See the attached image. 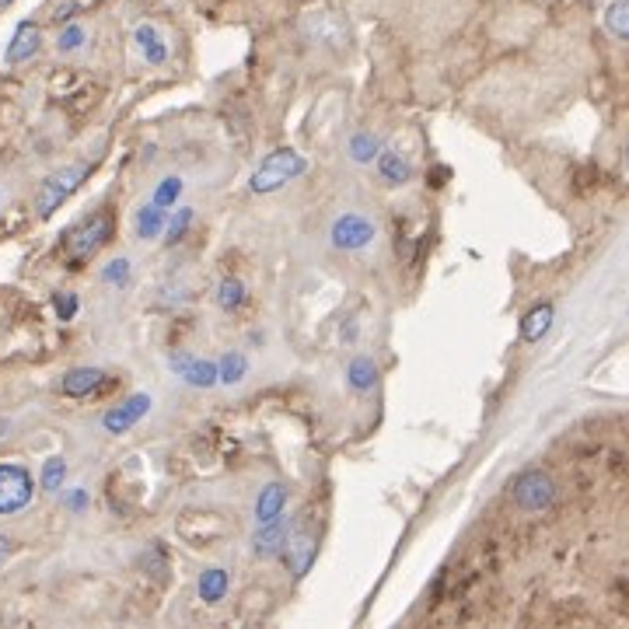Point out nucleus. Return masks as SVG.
Returning <instances> with one entry per match:
<instances>
[{"label":"nucleus","instance_id":"obj_1","mask_svg":"<svg viewBox=\"0 0 629 629\" xmlns=\"http://www.w3.org/2000/svg\"><path fill=\"white\" fill-rule=\"evenodd\" d=\"M112 231H116L112 210H95V214H84L77 224H70L63 231V252H67L70 270H81L98 249H105L112 242Z\"/></svg>","mask_w":629,"mask_h":629},{"label":"nucleus","instance_id":"obj_2","mask_svg":"<svg viewBox=\"0 0 629 629\" xmlns=\"http://www.w3.org/2000/svg\"><path fill=\"white\" fill-rule=\"evenodd\" d=\"M308 161L301 151H294V147H280V151H273L270 158L263 161V165L252 172L249 179V189L252 193H280V189L287 186V182H294L298 175H305Z\"/></svg>","mask_w":629,"mask_h":629},{"label":"nucleus","instance_id":"obj_3","mask_svg":"<svg viewBox=\"0 0 629 629\" xmlns=\"http://www.w3.org/2000/svg\"><path fill=\"white\" fill-rule=\"evenodd\" d=\"M84 175H88V165H67V168H60V172L49 175V179L42 182L39 196H35V214L49 217L56 207H63V200L81 186Z\"/></svg>","mask_w":629,"mask_h":629},{"label":"nucleus","instance_id":"obj_4","mask_svg":"<svg viewBox=\"0 0 629 629\" xmlns=\"http://www.w3.org/2000/svg\"><path fill=\"white\" fill-rule=\"evenodd\" d=\"M35 493V479L25 465H0V514L25 511Z\"/></svg>","mask_w":629,"mask_h":629},{"label":"nucleus","instance_id":"obj_5","mask_svg":"<svg viewBox=\"0 0 629 629\" xmlns=\"http://www.w3.org/2000/svg\"><path fill=\"white\" fill-rule=\"evenodd\" d=\"M556 500V483L542 469H528L514 479V504L521 511H546Z\"/></svg>","mask_w":629,"mask_h":629},{"label":"nucleus","instance_id":"obj_6","mask_svg":"<svg viewBox=\"0 0 629 629\" xmlns=\"http://www.w3.org/2000/svg\"><path fill=\"white\" fill-rule=\"evenodd\" d=\"M374 235H378V228H374L371 221H367L364 214H343L332 221V245H336L339 252H360L367 249V245L374 242Z\"/></svg>","mask_w":629,"mask_h":629},{"label":"nucleus","instance_id":"obj_7","mask_svg":"<svg viewBox=\"0 0 629 629\" xmlns=\"http://www.w3.org/2000/svg\"><path fill=\"white\" fill-rule=\"evenodd\" d=\"M291 528H294V521L287 518L284 511L270 521H259L256 535H252V553L266 556V560H270V556H280L287 549V542H291Z\"/></svg>","mask_w":629,"mask_h":629},{"label":"nucleus","instance_id":"obj_8","mask_svg":"<svg viewBox=\"0 0 629 629\" xmlns=\"http://www.w3.org/2000/svg\"><path fill=\"white\" fill-rule=\"evenodd\" d=\"M147 409H151V395L137 392V395H130V399L119 402V406H112L109 413L102 416V427L109 430V434H126V430L137 427V423L144 420Z\"/></svg>","mask_w":629,"mask_h":629},{"label":"nucleus","instance_id":"obj_9","mask_svg":"<svg viewBox=\"0 0 629 629\" xmlns=\"http://www.w3.org/2000/svg\"><path fill=\"white\" fill-rule=\"evenodd\" d=\"M172 371L179 374L186 385L193 388H214L217 385V364H210V360H200V357H189V353H175L172 357Z\"/></svg>","mask_w":629,"mask_h":629},{"label":"nucleus","instance_id":"obj_10","mask_svg":"<svg viewBox=\"0 0 629 629\" xmlns=\"http://www.w3.org/2000/svg\"><path fill=\"white\" fill-rule=\"evenodd\" d=\"M102 378L105 374L98 367H74V371H67L60 378V392L70 395V399H84V395L102 388Z\"/></svg>","mask_w":629,"mask_h":629},{"label":"nucleus","instance_id":"obj_11","mask_svg":"<svg viewBox=\"0 0 629 629\" xmlns=\"http://www.w3.org/2000/svg\"><path fill=\"white\" fill-rule=\"evenodd\" d=\"M378 175H381V182L385 186H406L409 182V175H413V165L406 161V154H399V151H385L378 158Z\"/></svg>","mask_w":629,"mask_h":629},{"label":"nucleus","instance_id":"obj_12","mask_svg":"<svg viewBox=\"0 0 629 629\" xmlns=\"http://www.w3.org/2000/svg\"><path fill=\"white\" fill-rule=\"evenodd\" d=\"M287 486L284 483H270V486H263L259 490V497H256V521H270V518H277L280 511L287 507Z\"/></svg>","mask_w":629,"mask_h":629},{"label":"nucleus","instance_id":"obj_13","mask_svg":"<svg viewBox=\"0 0 629 629\" xmlns=\"http://www.w3.org/2000/svg\"><path fill=\"white\" fill-rule=\"evenodd\" d=\"M165 221H168V210L165 207H154V203L140 207L137 217H133V224H137V235L144 238V242H154V238H161V231H165Z\"/></svg>","mask_w":629,"mask_h":629},{"label":"nucleus","instance_id":"obj_14","mask_svg":"<svg viewBox=\"0 0 629 629\" xmlns=\"http://www.w3.org/2000/svg\"><path fill=\"white\" fill-rule=\"evenodd\" d=\"M228 570H221V567H210V570H203L200 574V584H196V591H200V602H207V605H217L224 595H228Z\"/></svg>","mask_w":629,"mask_h":629},{"label":"nucleus","instance_id":"obj_15","mask_svg":"<svg viewBox=\"0 0 629 629\" xmlns=\"http://www.w3.org/2000/svg\"><path fill=\"white\" fill-rule=\"evenodd\" d=\"M549 325H553V305H535L532 312L521 318V339L525 343H539L549 332Z\"/></svg>","mask_w":629,"mask_h":629},{"label":"nucleus","instance_id":"obj_16","mask_svg":"<svg viewBox=\"0 0 629 629\" xmlns=\"http://www.w3.org/2000/svg\"><path fill=\"white\" fill-rule=\"evenodd\" d=\"M35 49H39V28H35L32 21H25V25L14 32V42H11V49H7V60L21 63V60H28Z\"/></svg>","mask_w":629,"mask_h":629},{"label":"nucleus","instance_id":"obj_17","mask_svg":"<svg viewBox=\"0 0 629 629\" xmlns=\"http://www.w3.org/2000/svg\"><path fill=\"white\" fill-rule=\"evenodd\" d=\"M346 381H350V388H357V392H367V388L378 381V367H374L371 357H353L350 367H346Z\"/></svg>","mask_w":629,"mask_h":629},{"label":"nucleus","instance_id":"obj_18","mask_svg":"<svg viewBox=\"0 0 629 629\" xmlns=\"http://www.w3.org/2000/svg\"><path fill=\"white\" fill-rule=\"evenodd\" d=\"M245 371H249V360L242 357V353H224L221 364H217V381L221 385H238V381L245 378Z\"/></svg>","mask_w":629,"mask_h":629},{"label":"nucleus","instance_id":"obj_19","mask_svg":"<svg viewBox=\"0 0 629 629\" xmlns=\"http://www.w3.org/2000/svg\"><path fill=\"white\" fill-rule=\"evenodd\" d=\"M217 305L224 308V312H238V308L245 305V284L238 277H228L217 284Z\"/></svg>","mask_w":629,"mask_h":629},{"label":"nucleus","instance_id":"obj_20","mask_svg":"<svg viewBox=\"0 0 629 629\" xmlns=\"http://www.w3.org/2000/svg\"><path fill=\"white\" fill-rule=\"evenodd\" d=\"M137 42H140V49H144V60L147 63H165V56H168V49H165V42H161V35L154 32V28H137Z\"/></svg>","mask_w":629,"mask_h":629},{"label":"nucleus","instance_id":"obj_21","mask_svg":"<svg viewBox=\"0 0 629 629\" xmlns=\"http://www.w3.org/2000/svg\"><path fill=\"white\" fill-rule=\"evenodd\" d=\"M182 196V179L179 175H168V179H161V186L154 189V207H172L175 200Z\"/></svg>","mask_w":629,"mask_h":629},{"label":"nucleus","instance_id":"obj_22","mask_svg":"<svg viewBox=\"0 0 629 629\" xmlns=\"http://www.w3.org/2000/svg\"><path fill=\"white\" fill-rule=\"evenodd\" d=\"M189 221H193V210H189V207L175 210V214H172V221H165V231H161V235H165V242H168V245H175V242H179V238L186 235Z\"/></svg>","mask_w":629,"mask_h":629},{"label":"nucleus","instance_id":"obj_23","mask_svg":"<svg viewBox=\"0 0 629 629\" xmlns=\"http://www.w3.org/2000/svg\"><path fill=\"white\" fill-rule=\"evenodd\" d=\"M63 476H67V462L63 458H49L46 469H42V490H60Z\"/></svg>","mask_w":629,"mask_h":629},{"label":"nucleus","instance_id":"obj_24","mask_svg":"<svg viewBox=\"0 0 629 629\" xmlns=\"http://www.w3.org/2000/svg\"><path fill=\"white\" fill-rule=\"evenodd\" d=\"M287 546L294 549V570H298V574H308V567H312V556H315V542L312 539H298V542H287Z\"/></svg>","mask_w":629,"mask_h":629},{"label":"nucleus","instance_id":"obj_25","mask_svg":"<svg viewBox=\"0 0 629 629\" xmlns=\"http://www.w3.org/2000/svg\"><path fill=\"white\" fill-rule=\"evenodd\" d=\"M102 280L105 284L126 287V280H130V259H112V263L102 270Z\"/></svg>","mask_w":629,"mask_h":629},{"label":"nucleus","instance_id":"obj_26","mask_svg":"<svg viewBox=\"0 0 629 629\" xmlns=\"http://www.w3.org/2000/svg\"><path fill=\"white\" fill-rule=\"evenodd\" d=\"M53 308H56V315H60V322H70V318L77 315V308H81V301H77V294L60 291V294H53Z\"/></svg>","mask_w":629,"mask_h":629},{"label":"nucleus","instance_id":"obj_27","mask_svg":"<svg viewBox=\"0 0 629 629\" xmlns=\"http://www.w3.org/2000/svg\"><path fill=\"white\" fill-rule=\"evenodd\" d=\"M91 4H98V0H63V4H56V14H53V18H56V21L74 18L77 11H88Z\"/></svg>","mask_w":629,"mask_h":629},{"label":"nucleus","instance_id":"obj_28","mask_svg":"<svg viewBox=\"0 0 629 629\" xmlns=\"http://www.w3.org/2000/svg\"><path fill=\"white\" fill-rule=\"evenodd\" d=\"M609 28L619 35V39H626V4H623V0L609 7Z\"/></svg>","mask_w":629,"mask_h":629},{"label":"nucleus","instance_id":"obj_29","mask_svg":"<svg viewBox=\"0 0 629 629\" xmlns=\"http://www.w3.org/2000/svg\"><path fill=\"white\" fill-rule=\"evenodd\" d=\"M81 46V28H70V32L60 35V49H74Z\"/></svg>","mask_w":629,"mask_h":629},{"label":"nucleus","instance_id":"obj_30","mask_svg":"<svg viewBox=\"0 0 629 629\" xmlns=\"http://www.w3.org/2000/svg\"><path fill=\"white\" fill-rule=\"evenodd\" d=\"M11 553H14L11 539H7V535H0V567H4V563L11 560Z\"/></svg>","mask_w":629,"mask_h":629},{"label":"nucleus","instance_id":"obj_31","mask_svg":"<svg viewBox=\"0 0 629 629\" xmlns=\"http://www.w3.org/2000/svg\"><path fill=\"white\" fill-rule=\"evenodd\" d=\"M0 4H4V0H0Z\"/></svg>","mask_w":629,"mask_h":629}]
</instances>
